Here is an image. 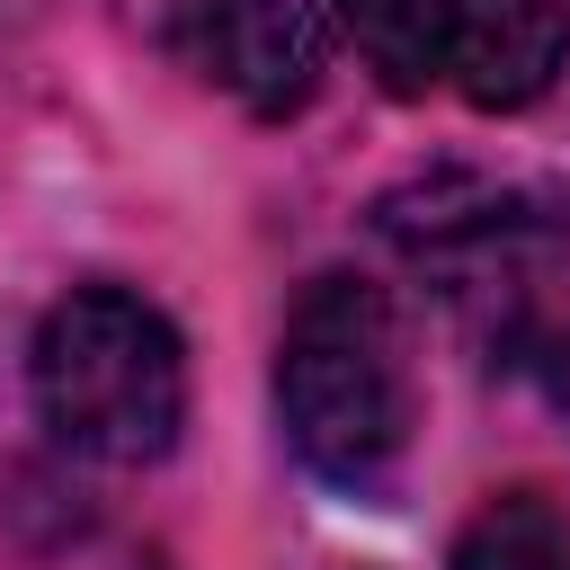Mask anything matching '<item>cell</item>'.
I'll return each instance as SVG.
<instances>
[{"instance_id": "1", "label": "cell", "mask_w": 570, "mask_h": 570, "mask_svg": "<svg viewBox=\"0 0 570 570\" xmlns=\"http://www.w3.org/2000/svg\"><path fill=\"white\" fill-rule=\"evenodd\" d=\"M276 419L312 481L374 499L410 454V356L383 285L365 276H312L276 338Z\"/></svg>"}, {"instance_id": "2", "label": "cell", "mask_w": 570, "mask_h": 570, "mask_svg": "<svg viewBox=\"0 0 570 570\" xmlns=\"http://www.w3.org/2000/svg\"><path fill=\"white\" fill-rule=\"evenodd\" d=\"M36 410L71 454L160 463L187 419V347L125 285H71L36 330Z\"/></svg>"}, {"instance_id": "3", "label": "cell", "mask_w": 570, "mask_h": 570, "mask_svg": "<svg viewBox=\"0 0 570 570\" xmlns=\"http://www.w3.org/2000/svg\"><path fill=\"white\" fill-rule=\"evenodd\" d=\"M356 53L383 71L392 98L454 89L463 107H534L570 62L561 0H338Z\"/></svg>"}, {"instance_id": "4", "label": "cell", "mask_w": 570, "mask_h": 570, "mask_svg": "<svg viewBox=\"0 0 570 570\" xmlns=\"http://www.w3.org/2000/svg\"><path fill=\"white\" fill-rule=\"evenodd\" d=\"M160 36L205 89L240 98L249 116H294L321 80L312 0H160Z\"/></svg>"}, {"instance_id": "5", "label": "cell", "mask_w": 570, "mask_h": 570, "mask_svg": "<svg viewBox=\"0 0 570 570\" xmlns=\"http://www.w3.org/2000/svg\"><path fill=\"white\" fill-rule=\"evenodd\" d=\"M445 570H570V508L552 490H499L454 534Z\"/></svg>"}, {"instance_id": "6", "label": "cell", "mask_w": 570, "mask_h": 570, "mask_svg": "<svg viewBox=\"0 0 570 570\" xmlns=\"http://www.w3.org/2000/svg\"><path fill=\"white\" fill-rule=\"evenodd\" d=\"M499 205H508V196H499ZM499 205H481V214H472V223H463V232H481V240H490V232H508V223H517V214H499ZM445 232H454V223H419V232H392V240H410V249H436V240H445Z\"/></svg>"}, {"instance_id": "7", "label": "cell", "mask_w": 570, "mask_h": 570, "mask_svg": "<svg viewBox=\"0 0 570 570\" xmlns=\"http://www.w3.org/2000/svg\"><path fill=\"white\" fill-rule=\"evenodd\" d=\"M534 374H543V392H552V410L570 419V338H543V347H534Z\"/></svg>"}]
</instances>
